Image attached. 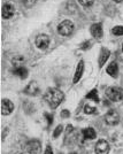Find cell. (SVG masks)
I'll return each instance as SVG.
<instances>
[{"label": "cell", "instance_id": "6da1fadb", "mask_svg": "<svg viewBox=\"0 0 123 154\" xmlns=\"http://www.w3.org/2000/svg\"><path fill=\"white\" fill-rule=\"evenodd\" d=\"M63 98H65V96H63L62 91L57 89V88L48 89V90L46 91L45 96H44L45 101L50 105L51 108H57L59 105L62 103Z\"/></svg>", "mask_w": 123, "mask_h": 154}, {"label": "cell", "instance_id": "7a4b0ae2", "mask_svg": "<svg viewBox=\"0 0 123 154\" xmlns=\"http://www.w3.org/2000/svg\"><path fill=\"white\" fill-rule=\"evenodd\" d=\"M106 96L108 97L112 101H122L123 100V89L117 88V86H110L106 90Z\"/></svg>", "mask_w": 123, "mask_h": 154}, {"label": "cell", "instance_id": "3957f363", "mask_svg": "<svg viewBox=\"0 0 123 154\" xmlns=\"http://www.w3.org/2000/svg\"><path fill=\"white\" fill-rule=\"evenodd\" d=\"M72 31H74V24L69 20L62 21L58 26V32L61 36H69Z\"/></svg>", "mask_w": 123, "mask_h": 154}, {"label": "cell", "instance_id": "277c9868", "mask_svg": "<svg viewBox=\"0 0 123 154\" xmlns=\"http://www.w3.org/2000/svg\"><path fill=\"white\" fill-rule=\"evenodd\" d=\"M26 152L29 154H40L42 153V144L39 140L35 139V140H30L26 143Z\"/></svg>", "mask_w": 123, "mask_h": 154}, {"label": "cell", "instance_id": "5b68a950", "mask_svg": "<svg viewBox=\"0 0 123 154\" xmlns=\"http://www.w3.org/2000/svg\"><path fill=\"white\" fill-rule=\"evenodd\" d=\"M96 154H108L109 153V144L105 139H100L96 144Z\"/></svg>", "mask_w": 123, "mask_h": 154}, {"label": "cell", "instance_id": "8992f818", "mask_svg": "<svg viewBox=\"0 0 123 154\" xmlns=\"http://www.w3.org/2000/svg\"><path fill=\"white\" fill-rule=\"evenodd\" d=\"M105 121H106L107 124H109V125H116L117 123H118V121H120V116H118V114H117L115 110L112 109V110H109L106 114Z\"/></svg>", "mask_w": 123, "mask_h": 154}, {"label": "cell", "instance_id": "52a82bcc", "mask_svg": "<svg viewBox=\"0 0 123 154\" xmlns=\"http://www.w3.org/2000/svg\"><path fill=\"white\" fill-rule=\"evenodd\" d=\"M14 110V103L9 99H2L1 100V114L2 115H9Z\"/></svg>", "mask_w": 123, "mask_h": 154}, {"label": "cell", "instance_id": "ba28073f", "mask_svg": "<svg viewBox=\"0 0 123 154\" xmlns=\"http://www.w3.org/2000/svg\"><path fill=\"white\" fill-rule=\"evenodd\" d=\"M50 45V38L47 35H39L36 38V46L39 50H46Z\"/></svg>", "mask_w": 123, "mask_h": 154}, {"label": "cell", "instance_id": "9c48e42d", "mask_svg": "<svg viewBox=\"0 0 123 154\" xmlns=\"http://www.w3.org/2000/svg\"><path fill=\"white\" fill-rule=\"evenodd\" d=\"M15 13V9H14V6L12 4H6L2 6V9H1V15L4 19H11L12 16Z\"/></svg>", "mask_w": 123, "mask_h": 154}, {"label": "cell", "instance_id": "30bf717a", "mask_svg": "<svg viewBox=\"0 0 123 154\" xmlns=\"http://www.w3.org/2000/svg\"><path fill=\"white\" fill-rule=\"evenodd\" d=\"M91 35L94 37V38H101L103 37V33H104V31H103V26L100 24V23H96V24H92L91 26Z\"/></svg>", "mask_w": 123, "mask_h": 154}, {"label": "cell", "instance_id": "8fae6325", "mask_svg": "<svg viewBox=\"0 0 123 154\" xmlns=\"http://www.w3.org/2000/svg\"><path fill=\"white\" fill-rule=\"evenodd\" d=\"M107 74L112 76L113 78H116L117 75H118V67H117L116 62H110L107 67Z\"/></svg>", "mask_w": 123, "mask_h": 154}, {"label": "cell", "instance_id": "7c38bea8", "mask_svg": "<svg viewBox=\"0 0 123 154\" xmlns=\"http://www.w3.org/2000/svg\"><path fill=\"white\" fill-rule=\"evenodd\" d=\"M109 55H110V52L107 48L103 47L101 52H100V55H99V67H103L104 66L105 62L107 61V59L109 58Z\"/></svg>", "mask_w": 123, "mask_h": 154}, {"label": "cell", "instance_id": "4fadbf2b", "mask_svg": "<svg viewBox=\"0 0 123 154\" xmlns=\"http://www.w3.org/2000/svg\"><path fill=\"white\" fill-rule=\"evenodd\" d=\"M38 92H39V88H38V84L36 83V82H31L26 89V93L30 94V96H35Z\"/></svg>", "mask_w": 123, "mask_h": 154}, {"label": "cell", "instance_id": "5bb4252c", "mask_svg": "<svg viewBox=\"0 0 123 154\" xmlns=\"http://www.w3.org/2000/svg\"><path fill=\"white\" fill-rule=\"evenodd\" d=\"M83 70H84V62L81 61V62L78 63L76 72H75V76H74V83H77L78 81L81 79V77L83 75Z\"/></svg>", "mask_w": 123, "mask_h": 154}, {"label": "cell", "instance_id": "9a60e30c", "mask_svg": "<svg viewBox=\"0 0 123 154\" xmlns=\"http://www.w3.org/2000/svg\"><path fill=\"white\" fill-rule=\"evenodd\" d=\"M83 137H84V139H94L96 138V130L93 128H86L83 130Z\"/></svg>", "mask_w": 123, "mask_h": 154}, {"label": "cell", "instance_id": "2e32d148", "mask_svg": "<svg viewBox=\"0 0 123 154\" xmlns=\"http://www.w3.org/2000/svg\"><path fill=\"white\" fill-rule=\"evenodd\" d=\"M14 74L17 75L19 77H21V78H26L28 76V69L24 68V67H19V68H16L14 70Z\"/></svg>", "mask_w": 123, "mask_h": 154}, {"label": "cell", "instance_id": "e0dca14e", "mask_svg": "<svg viewBox=\"0 0 123 154\" xmlns=\"http://www.w3.org/2000/svg\"><path fill=\"white\" fill-rule=\"evenodd\" d=\"M24 62V59L22 58V57H17V58H14L13 59V64L14 66H16V68H19V67H22L21 64Z\"/></svg>", "mask_w": 123, "mask_h": 154}, {"label": "cell", "instance_id": "ac0fdd59", "mask_svg": "<svg viewBox=\"0 0 123 154\" xmlns=\"http://www.w3.org/2000/svg\"><path fill=\"white\" fill-rule=\"evenodd\" d=\"M86 98H89V99H93L94 101H99V98L97 97V90H92L90 93H88V96Z\"/></svg>", "mask_w": 123, "mask_h": 154}, {"label": "cell", "instance_id": "d6986e66", "mask_svg": "<svg viewBox=\"0 0 123 154\" xmlns=\"http://www.w3.org/2000/svg\"><path fill=\"white\" fill-rule=\"evenodd\" d=\"M96 110H97V109H96V107L90 106V105H85V107H84L85 114H93Z\"/></svg>", "mask_w": 123, "mask_h": 154}, {"label": "cell", "instance_id": "ffe728a7", "mask_svg": "<svg viewBox=\"0 0 123 154\" xmlns=\"http://www.w3.org/2000/svg\"><path fill=\"white\" fill-rule=\"evenodd\" d=\"M112 32H113L115 36H122L123 35V26H115V28H113Z\"/></svg>", "mask_w": 123, "mask_h": 154}, {"label": "cell", "instance_id": "44dd1931", "mask_svg": "<svg viewBox=\"0 0 123 154\" xmlns=\"http://www.w3.org/2000/svg\"><path fill=\"white\" fill-rule=\"evenodd\" d=\"M93 1H94V0H78V2H79V4L82 5V6H84V7L92 6Z\"/></svg>", "mask_w": 123, "mask_h": 154}, {"label": "cell", "instance_id": "7402d4cb", "mask_svg": "<svg viewBox=\"0 0 123 154\" xmlns=\"http://www.w3.org/2000/svg\"><path fill=\"white\" fill-rule=\"evenodd\" d=\"M61 132H62V125H59V127H57V129L54 130L53 137H54V138H58L59 136L61 135Z\"/></svg>", "mask_w": 123, "mask_h": 154}, {"label": "cell", "instance_id": "603a6c76", "mask_svg": "<svg viewBox=\"0 0 123 154\" xmlns=\"http://www.w3.org/2000/svg\"><path fill=\"white\" fill-rule=\"evenodd\" d=\"M37 2V0H23V5L26 7H32Z\"/></svg>", "mask_w": 123, "mask_h": 154}, {"label": "cell", "instance_id": "cb8c5ba5", "mask_svg": "<svg viewBox=\"0 0 123 154\" xmlns=\"http://www.w3.org/2000/svg\"><path fill=\"white\" fill-rule=\"evenodd\" d=\"M44 154H53V152H52V148H51V146H47L46 147V149H45V153Z\"/></svg>", "mask_w": 123, "mask_h": 154}, {"label": "cell", "instance_id": "d4e9b609", "mask_svg": "<svg viewBox=\"0 0 123 154\" xmlns=\"http://www.w3.org/2000/svg\"><path fill=\"white\" fill-rule=\"evenodd\" d=\"M45 116L47 117V120H48V124H51L52 121H53V117L51 115H48V114H45Z\"/></svg>", "mask_w": 123, "mask_h": 154}, {"label": "cell", "instance_id": "484cf974", "mask_svg": "<svg viewBox=\"0 0 123 154\" xmlns=\"http://www.w3.org/2000/svg\"><path fill=\"white\" fill-rule=\"evenodd\" d=\"M61 116H63V117H68V110H65L63 113H61Z\"/></svg>", "mask_w": 123, "mask_h": 154}, {"label": "cell", "instance_id": "4316f807", "mask_svg": "<svg viewBox=\"0 0 123 154\" xmlns=\"http://www.w3.org/2000/svg\"><path fill=\"white\" fill-rule=\"evenodd\" d=\"M89 45H90L89 43H85V44H84V45H83V46H82V47H83V48H86V47H88V46H89Z\"/></svg>", "mask_w": 123, "mask_h": 154}, {"label": "cell", "instance_id": "83f0119b", "mask_svg": "<svg viewBox=\"0 0 123 154\" xmlns=\"http://www.w3.org/2000/svg\"><path fill=\"white\" fill-rule=\"evenodd\" d=\"M115 2H121V1H123V0H114Z\"/></svg>", "mask_w": 123, "mask_h": 154}, {"label": "cell", "instance_id": "f1b7e54d", "mask_svg": "<svg viewBox=\"0 0 123 154\" xmlns=\"http://www.w3.org/2000/svg\"><path fill=\"white\" fill-rule=\"evenodd\" d=\"M122 50H123V45H122Z\"/></svg>", "mask_w": 123, "mask_h": 154}]
</instances>
